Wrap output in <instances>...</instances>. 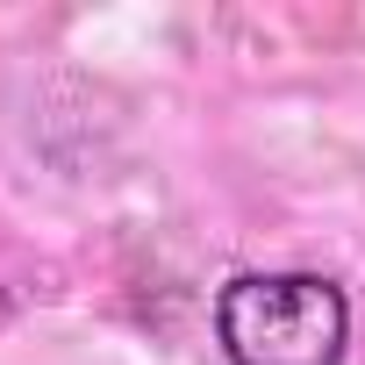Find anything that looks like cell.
Wrapping results in <instances>:
<instances>
[{
    "instance_id": "cell-1",
    "label": "cell",
    "mask_w": 365,
    "mask_h": 365,
    "mask_svg": "<svg viewBox=\"0 0 365 365\" xmlns=\"http://www.w3.org/2000/svg\"><path fill=\"white\" fill-rule=\"evenodd\" d=\"M215 344L230 365H344L351 301L322 272H237L215 294Z\"/></svg>"
}]
</instances>
